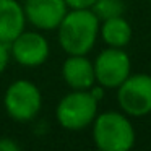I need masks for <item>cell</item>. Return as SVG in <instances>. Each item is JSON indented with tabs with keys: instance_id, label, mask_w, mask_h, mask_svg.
I'll return each instance as SVG.
<instances>
[{
	"instance_id": "obj_8",
	"label": "cell",
	"mask_w": 151,
	"mask_h": 151,
	"mask_svg": "<svg viewBox=\"0 0 151 151\" xmlns=\"http://www.w3.org/2000/svg\"><path fill=\"white\" fill-rule=\"evenodd\" d=\"M23 10L26 21L42 31L57 29L68 12L65 0H24Z\"/></svg>"
},
{
	"instance_id": "obj_6",
	"label": "cell",
	"mask_w": 151,
	"mask_h": 151,
	"mask_svg": "<svg viewBox=\"0 0 151 151\" xmlns=\"http://www.w3.org/2000/svg\"><path fill=\"white\" fill-rule=\"evenodd\" d=\"M117 101L122 112L130 117L151 114V75H130L117 88Z\"/></svg>"
},
{
	"instance_id": "obj_4",
	"label": "cell",
	"mask_w": 151,
	"mask_h": 151,
	"mask_svg": "<svg viewBox=\"0 0 151 151\" xmlns=\"http://www.w3.org/2000/svg\"><path fill=\"white\" fill-rule=\"evenodd\" d=\"M4 106L13 120L29 122L39 114L42 107V94L33 81L17 80L5 91Z\"/></svg>"
},
{
	"instance_id": "obj_3",
	"label": "cell",
	"mask_w": 151,
	"mask_h": 151,
	"mask_svg": "<svg viewBox=\"0 0 151 151\" xmlns=\"http://www.w3.org/2000/svg\"><path fill=\"white\" fill-rule=\"evenodd\" d=\"M99 101L89 89H73L59 101L55 109L57 122L65 130L78 132L89 127L98 115Z\"/></svg>"
},
{
	"instance_id": "obj_13",
	"label": "cell",
	"mask_w": 151,
	"mask_h": 151,
	"mask_svg": "<svg viewBox=\"0 0 151 151\" xmlns=\"http://www.w3.org/2000/svg\"><path fill=\"white\" fill-rule=\"evenodd\" d=\"M96 0H65V5L70 10H88L94 5Z\"/></svg>"
},
{
	"instance_id": "obj_1",
	"label": "cell",
	"mask_w": 151,
	"mask_h": 151,
	"mask_svg": "<svg viewBox=\"0 0 151 151\" xmlns=\"http://www.w3.org/2000/svg\"><path fill=\"white\" fill-rule=\"evenodd\" d=\"M99 24L91 8L70 10L57 26L59 44L68 55H86L94 47L99 36Z\"/></svg>"
},
{
	"instance_id": "obj_10",
	"label": "cell",
	"mask_w": 151,
	"mask_h": 151,
	"mask_svg": "<svg viewBox=\"0 0 151 151\" xmlns=\"http://www.w3.org/2000/svg\"><path fill=\"white\" fill-rule=\"evenodd\" d=\"M26 26L23 5L17 0H0V41L10 44Z\"/></svg>"
},
{
	"instance_id": "obj_7",
	"label": "cell",
	"mask_w": 151,
	"mask_h": 151,
	"mask_svg": "<svg viewBox=\"0 0 151 151\" xmlns=\"http://www.w3.org/2000/svg\"><path fill=\"white\" fill-rule=\"evenodd\" d=\"M50 47L47 39L36 31H23L10 42V55L23 67H39L47 60Z\"/></svg>"
},
{
	"instance_id": "obj_15",
	"label": "cell",
	"mask_w": 151,
	"mask_h": 151,
	"mask_svg": "<svg viewBox=\"0 0 151 151\" xmlns=\"http://www.w3.org/2000/svg\"><path fill=\"white\" fill-rule=\"evenodd\" d=\"M21 146L10 137H2L0 138V151H20Z\"/></svg>"
},
{
	"instance_id": "obj_14",
	"label": "cell",
	"mask_w": 151,
	"mask_h": 151,
	"mask_svg": "<svg viewBox=\"0 0 151 151\" xmlns=\"http://www.w3.org/2000/svg\"><path fill=\"white\" fill-rule=\"evenodd\" d=\"M8 60H10V44L0 41V73L7 68Z\"/></svg>"
},
{
	"instance_id": "obj_9",
	"label": "cell",
	"mask_w": 151,
	"mask_h": 151,
	"mask_svg": "<svg viewBox=\"0 0 151 151\" xmlns=\"http://www.w3.org/2000/svg\"><path fill=\"white\" fill-rule=\"evenodd\" d=\"M62 76L72 89H89L96 83L94 67L86 55H68L62 65Z\"/></svg>"
},
{
	"instance_id": "obj_12",
	"label": "cell",
	"mask_w": 151,
	"mask_h": 151,
	"mask_svg": "<svg viewBox=\"0 0 151 151\" xmlns=\"http://www.w3.org/2000/svg\"><path fill=\"white\" fill-rule=\"evenodd\" d=\"M91 10L99 21H104L114 17H124L125 4L124 0H96Z\"/></svg>"
},
{
	"instance_id": "obj_11",
	"label": "cell",
	"mask_w": 151,
	"mask_h": 151,
	"mask_svg": "<svg viewBox=\"0 0 151 151\" xmlns=\"http://www.w3.org/2000/svg\"><path fill=\"white\" fill-rule=\"evenodd\" d=\"M99 36L109 47H125L132 39V26L124 17H114L101 21Z\"/></svg>"
},
{
	"instance_id": "obj_2",
	"label": "cell",
	"mask_w": 151,
	"mask_h": 151,
	"mask_svg": "<svg viewBox=\"0 0 151 151\" xmlns=\"http://www.w3.org/2000/svg\"><path fill=\"white\" fill-rule=\"evenodd\" d=\"M93 140L101 151H127L135 145V128L127 114L107 111L93 120Z\"/></svg>"
},
{
	"instance_id": "obj_5",
	"label": "cell",
	"mask_w": 151,
	"mask_h": 151,
	"mask_svg": "<svg viewBox=\"0 0 151 151\" xmlns=\"http://www.w3.org/2000/svg\"><path fill=\"white\" fill-rule=\"evenodd\" d=\"M96 81L104 89H115L130 76L132 62L124 47H107L93 62Z\"/></svg>"
}]
</instances>
